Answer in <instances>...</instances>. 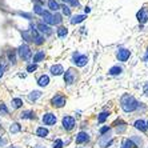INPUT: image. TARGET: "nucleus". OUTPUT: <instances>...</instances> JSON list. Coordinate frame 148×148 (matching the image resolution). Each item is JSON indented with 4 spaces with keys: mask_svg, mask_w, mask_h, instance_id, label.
I'll list each match as a JSON object with an SVG mask.
<instances>
[{
    "mask_svg": "<svg viewBox=\"0 0 148 148\" xmlns=\"http://www.w3.org/2000/svg\"><path fill=\"white\" fill-rule=\"evenodd\" d=\"M38 84L40 87H47L49 84V76L48 75H41L38 79Z\"/></svg>",
    "mask_w": 148,
    "mask_h": 148,
    "instance_id": "obj_19",
    "label": "nucleus"
},
{
    "mask_svg": "<svg viewBox=\"0 0 148 148\" xmlns=\"http://www.w3.org/2000/svg\"><path fill=\"white\" fill-rule=\"evenodd\" d=\"M36 117V115H35L34 111L31 110H27V111H23L20 114V119H23V120H25V119H29V120H32V119H35Z\"/></svg>",
    "mask_w": 148,
    "mask_h": 148,
    "instance_id": "obj_16",
    "label": "nucleus"
},
{
    "mask_svg": "<svg viewBox=\"0 0 148 148\" xmlns=\"http://www.w3.org/2000/svg\"><path fill=\"white\" fill-rule=\"evenodd\" d=\"M72 63L76 67H84V66H87V63H88V56L83 55V53H79V52H73Z\"/></svg>",
    "mask_w": 148,
    "mask_h": 148,
    "instance_id": "obj_3",
    "label": "nucleus"
},
{
    "mask_svg": "<svg viewBox=\"0 0 148 148\" xmlns=\"http://www.w3.org/2000/svg\"><path fill=\"white\" fill-rule=\"evenodd\" d=\"M41 120H43V123L45 125H55L56 121H58V117H56L55 114H52V112H47V114L43 115Z\"/></svg>",
    "mask_w": 148,
    "mask_h": 148,
    "instance_id": "obj_9",
    "label": "nucleus"
},
{
    "mask_svg": "<svg viewBox=\"0 0 148 148\" xmlns=\"http://www.w3.org/2000/svg\"><path fill=\"white\" fill-rule=\"evenodd\" d=\"M71 5H73V7H79L80 5V3H79V0H72V1H71Z\"/></svg>",
    "mask_w": 148,
    "mask_h": 148,
    "instance_id": "obj_42",
    "label": "nucleus"
},
{
    "mask_svg": "<svg viewBox=\"0 0 148 148\" xmlns=\"http://www.w3.org/2000/svg\"><path fill=\"white\" fill-rule=\"evenodd\" d=\"M4 71H5V66H4L3 63H0V77H3Z\"/></svg>",
    "mask_w": 148,
    "mask_h": 148,
    "instance_id": "obj_40",
    "label": "nucleus"
},
{
    "mask_svg": "<svg viewBox=\"0 0 148 148\" xmlns=\"http://www.w3.org/2000/svg\"><path fill=\"white\" fill-rule=\"evenodd\" d=\"M134 127L140 132H145L147 131V127H145V121L143 119H138V120H135L134 123Z\"/></svg>",
    "mask_w": 148,
    "mask_h": 148,
    "instance_id": "obj_15",
    "label": "nucleus"
},
{
    "mask_svg": "<svg viewBox=\"0 0 148 148\" xmlns=\"http://www.w3.org/2000/svg\"><path fill=\"white\" fill-rule=\"evenodd\" d=\"M7 55H8V60L15 64V63H16V51H15V49H10Z\"/></svg>",
    "mask_w": 148,
    "mask_h": 148,
    "instance_id": "obj_30",
    "label": "nucleus"
},
{
    "mask_svg": "<svg viewBox=\"0 0 148 148\" xmlns=\"http://www.w3.org/2000/svg\"><path fill=\"white\" fill-rule=\"evenodd\" d=\"M0 114L8 115V108H7V106H5L4 103H0Z\"/></svg>",
    "mask_w": 148,
    "mask_h": 148,
    "instance_id": "obj_37",
    "label": "nucleus"
},
{
    "mask_svg": "<svg viewBox=\"0 0 148 148\" xmlns=\"http://www.w3.org/2000/svg\"><path fill=\"white\" fill-rule=\"evenodd\" d=\"M60 8H62L63 15H64V16H71V10H69L68 5H66V4H63V5H60Z\"/></svg>",
    "mask_w": 148,
    "mask_h": 148,
    "instance_id": "obj_32",
    "label": "nucleus"
},
{
    "mask_svg": "<svg viewBox=\"0 0 148 148\" xmlns=\"http://www.w3.org/2000/svg\"><path fill=\"white\" fill-rule=\"evenodd\" d=\"M120 148H123V147H120Z\"/></svg>",
    "mask_w": 148,
    "mask_h": 148,
    "instance_id": "obj_49",
    "label": "nucleus"
},
{
    "mask_svg": "<svg viewBox=\"0 0 148 148\" xmlns=\"http://www.w3.org/2000/svg\"><path fill=\"white\" fill-rule=\"evenodd\" d=\"M63 145H64V143H63L62 139H56V140L53 141V147L52 148H63Z\"/></svg>",
    "mask_w": 148,
    "mask_h": 148,
    "instance_id": "obj_34",
    "label": "nucleus"
},
{
    "mask_svg": "<svg viewBox=\"0 0 148 148\" xmlns=\"http://www.w3.org/2000/svg\"><path fill=\"white\" fill-rule=\"evenodd\" d=\"M21 131V125L19 123H12L10 127V132L11 134H19Z\"/></svg>",
    "mask_w": 148,
    "mask_h": 148,
    "instance_id": "obj_26",
    "label": "nucleus"
},
{
    "mask_svg": "<svg viewBox=\"0 0 148 148\" xmlns=\"http://www.w3.org/2000/svg\"><path fill=\"white\" fill-rule=\"evenodd\" d=\"M66 103H67V99L62 93H56L55 96L51 99V106L55 108H63L66 106Z\"/></svg>",
    "mask_w": 148,
    "mask_h": 148,
    "instance_id": "obj_4",
    "label": "nucleus"
},
{
    "mask_svg": "<svg viewBox=\"0 0 148 148\" xmlns=\"http://www.w3.org/2000/svg\"><path fill=\"white\" fill-rule=\"evenodd\" d=\"M136 19L140 24H145L148 21V7H143L138 11L136 14Z\"/></svg>",
    "mask_w": 148,
    "mask_h": 148,
    "instance_id": "obj_8",
    "label": "nucleus"
},
{
    "mask_svg": "<svg viewBox=\"0 0 148 148\" xmlns=\"http://www.w3.org/2000/svg\"><path fill=\"white\" fill-rule=\"evenodd\" d=\"M43 20H44V24L47 25H53V15L49 12V11H43Z\"/></svg>",
    "mask_w": 148,
    "mask_h": 148,
    "instance_id": "obj_13",
    "label": "nucleus"
},
{
    "mask_svg": "<svg viewBox=\"0 0 148 148\" xmlns=\"http://www.w3.org/2000/svg\"><path fill=\"white\" fill-rule=\"evenodd\" d=\"M143 60H144V62H148V48H147V51H145V55H144V58H143Z\"/></svg>",
    "mask_w": 148,
    "mask_h": 148,
    "instance_id": "obj_44",
    "label": "nucleus"
},
{
    "mask_svg": "<svg viewBox=\"0 0 148 148\" xmlns=\"http://www.w3.org/2000/svg\"><path fill=\"white\" fill-rule=\"evenodd\" d=\"M75 82H76L75 69L69 68V69H67V71H64V83H66L67 86H72Z\"/></svg>",
    "mask_w": 148,
    "mask_h": 148,
    "instance_id": "obj_6",
    "label": "nucleus"
},
{
    "mask_svg": "<svg viewBox=\"0 0 148 148\" xmlns=\"http://www.w3.org/2000/svg\"><path fill=\"white\" fill-rule=\"evenodd\" d=\"M49 72L53 76H60L64 73V68H63L62 64H53V66H51V68H49Z\"/></svg>",
    "mask_w": 148,
    "mask_h": 148,
    "instance_id": "obj_12",
    "label": "nucleus"
},
{
    "mask_svg": "<svg viewBox=\"0 0 148 148\" xmlns=\"http://www.w3.org/2000/svg\"><path fill=\"white\" fill-rule=\"evenodd\" d=\"M62 15H59V14H56L55 12V15H53V24L55 25H58V24H60L62 23Z\"/></svg>",
    "mask_w": 148,
    "mask_h": 148,
    "instance_id": "obj_33",
    "label": "nucleus"
},
{
    "mask_svg": "<svg viewBox=\"0 0 148 148\" xmlns=\"http://www.w3.org/2000/svg\"><path fill=\"white\" fill-rule=\"evenodd\" d=\"M48 135H49L48 128H45V127H39L38 130H36V136H39V138H47Z\"/></svg>",
    "mask_w": 148,
    "mask_h": 148,
    "instance_id": "obj_20",
    "label": "nucleus"
},
{
    "mask_svg": "<svg viewBox=\"0 0 148 148\" xmlns=\"http://www.w3.org/2000/svg\"><path fill=\"white\" fill-rule=\"evenodd\" d=\"M143 93H144L145 96H148V82L144 84V87H143Z\"/></svg>",
    "mask_w": 148,
    "mask_h": 148,
    "instance_id": "obj_41",
    "label": "nucleus"
},
{
    "mask_svg": "<svg viewBox=\"0 0 148 148\" xmlns=\"http://www.w3.org/2000/svg\"><path fill=\"white\" fill-rule=\"evenodd\" d=\"M7 143H8V140H7V139H5V138H3V136H0V148H1V147H4V145L7 144Z\"/></svg>",
    "mask_w": 148,
    "mask_h": 148,
    "instance_id": "obj_39",
    "label": "nucleus"
},
{
    "mask_svg": "<svg viewBox=\"0 0 148 148\" xmlns=\"http://www.w3.org/2000/svg\"><path fill=\"white\" fill-rule=\"evenodd\" d=\"M45 58V52L44 51H38L34 55V63L35 64H38L39 62H43Z\"/></svg>",
    "mask_w": 148,
    "mask_h": 148,
    "instance_id": "obj_22",
    "label": "nucleus"
},
{
    "mask_svg": "<svg viewBox=\"0 0 148 148\" xmlns=\"http://www.w3.org/2000/svg\"><path fill=\"white\" fill-rule=\"evenodd\" d=\"M48 7L51 11H55V12H58L59 10H60V4L56 1V0H48Z\"/></svg>",
    "mask_w": 148,
    "mask_h": 148,
    "instance_id": "obj_24",
    "label": "nucleus"
},
{
    "mask_svg": "<svg viewBox=\"0 0 148 148\" xmlns=\"http://www.w3.org/2000/svg\"><path fill=\"white\" fill-rule=\"evenodd\" d=\"M36 29H38L40 34H43V35H51L52 34L51 27L47 25V24H44V23H39V24L36 25Z\"/></svg>",
    "mask_w": 148,
    "mask_h": 148,
    "instance_id": "obj_14",
    "label": "nucleus"
},
{
    "mask_svg": "<svg viewBox=\"0 0 148 148\" xmlns=\"http://www.w3.org/2000/svg\"><path fill=\"white\" fill-rule=\"evenodd\" d=\"M120 107L124 112L130 114V112H134V111L138 110L139 101L132 95H130V93H124L123 96L120 97Z\"/></svg>",
    "mask_w": 148,
    "mask_h": 148,
    "instance_id": "obj_1",
    "label": "nucleus"
},
{
    "mask_svg": "<svg viewBox=\"0 0 148 148\" xmlns=\"http://www.w3.org/2000/svg\"><path fill=\"white\" fill-rule=\"evenodd\" d=\"M19 15H20V16L27 17V19H31V15H29V14H24V12H19Z\"/></svg>",
    "mask_w": 148,
    "mask_h": 148,
    "instance_id": "obj_43",
    "label": "nucleus"
},
{
    "mask_svg": "<svg viewBox=\"0 0 148 148\" xmlns=\"http://www.w3.org/2000/svg\"><path fill=\"white\" fill-rule=\"evenodd\" d=\"M34 11H35V14L36 15H41L43 14V7H41V5H39V4H35L34 5Z\"/></svg>",
    "mask_w": 148,
    "mask_h": 148,
    "instance_id": "obj_35",
    "label": "nucleus"
},
{
    "mask_svg": "<svg viewBox=\"0 0 148 148\" xmlns=\"http://www.w3.org/2000/svg\"><path fill=\"white\" fill-rule=\"evenodd\" d=\"M21 36H23V39H24L27 43H34V40H32V35L29 31H23L21 32Z\"/></svg>",
    "mask_w": 148,
    "mask_h": 148,
    "instance_id": "obj_28",
    "label": "nucleus"
},
{
    "mask_svg": "<svg viewBox=\"0 0 148 148\" xmlns=\"http://www.w3.org/2000/svg\"><path fill=\"white\" fill-rule=\"evenodd\" d=\"M56 32H58V36H59V38H66L67 35H68V29H67L66 27H59Z\"/></svg>",
    "mask_w": 148,
    "mask_h": 148,
    "instance_id": "obj_29",
    "label": "nucleus"
},
{
    "mask_svg": "<svg viewBox=\"0 0 148 148\" xmlns=\"http://www.w3.org/2000/svg\"><path fill=\"white\" fill-rule=\"evenodd\" d=\"M84 11H86V14H90V12H91V8L90 7H86V8H84Z\"/></svg>",
    "mask_w": 148,
    "mask_h": 148,
    "instance_id": "obj_45",
    "label": "nucleus"
},
{
    "mask_svg": "<svg viewBox=\"0 0 148 148\" xmlns=\"http://www.w3.org/2000/svg\"><path fill=\"white\" fill-rule=\"evenodd\" d=\"M11 104H12V108L17 110V108L23 107V100H21L20 97H14V99L11 100Z\"/></svg>",
    "mask_w": 148,
    "mask_h": 148,
    "instance_id": "obj_23",
    "label": "nucleus"
},
{
    "mask_svg": "<svg viewBox=\"0 0 148 148\" xmlns=\"http://www.w3.org/2000/svg\"><path fill=\"white\" fill-rule=\"evenodd\" d=\"M36 69H38V64H35V63L27 66V72H35Z\"/></svg>",
    "mask_w": 148,
    "mask_h": 148,
    "instance_id": "obj_36",
    "label": "nucleus"
},
{
    "mask_svg": "<svg viewBox=\"0 0 148 148\" xmlns=\"http://www.w3.org/2000/svg\"><path fill=\"white\" fill-rule=\"evenodd\" d=\"M16 53L20 56V59L21 60H24V62H28L32 56V51H31V48H29V45L28 44H21L20 47L17 48Z\"/></svg>",
    "mask_w": 148,
    "mask_h": 148,
    "instance_id": "obj_2",
    "label": "nucleus"
},
{
    "mask_svg": "<svg viewBox=\"0 0 148 148\" xmlns=\"http://www.w3.org/2000/svg\"><path fill=\"white\" fill-rule=\"evenodd\" d=\"M121 72H123V68L120 66H114L108 69V75H111V76H117V75H120Z\"/></svg>",
    "mask_w": 148,
    "mask_h": 148,
    "instance_id": "obj_18",
    "label": "nucleus"
},
{
    "mask_svg": "<svg viewBox=\"0 0 148 148\" xmlns=\"http://www.w3.org/2000/svg\"><path fill=\"white\" fill-rule=\"evenodd\" d=\"M40 96H41L40 91H32V92L28 95V100H29V101H36Z\"/></svg>",
    "mask_w": 148,
    "mask_h": 148,
    "instance_id": "obj_25",
    "label": "nucleus"
},
{
    "mask_svg": "<svg viewBox=\"0 0 148 148\" xmlns=\"http://www.w3.org/2000/svg\"><path fill=\"white\" fill-rule=\"evenodd\" d=\"M63 1H66V3H71L72 0H63Z\"/></svg>",
    "mask_w": 148,
    "mask_h": 148,
    "instance_id": "obj_46",
    "label": "nucleus"
},
{
    "mask_svg": "<svg viewBox=\"0 0 148 148\" xmlns=\"http://www.w3.org/2000/svg\"><path fill=\"white\" fill-rule=\"evenodd\" d=\"M29 32H31L32 40H34V43H35L36 45H41L43 43H44V38H43V36L39 34V31L34 27V25H31V31H29Z\"/></svg>",
    "mask_w": 148,
    "mask_h": 148,
    "instance_id": "obj_10",
    "label": "nucleus"
},
{
    "mask_svg": "<svg viewBox=\"0 0 148 148\" xmlns=\"http://www.w3.org/2000/svg\"><path fill=\"white\" fill-rule=\"evenodd\" d=\"M130 56H131V51L127 48H119L116 51V59L119 60V62H127L128 59H130Z\"/></svg>",
    "mask_w": 148,
    "mask_h": 148,
    "instance_id": "obj_7",
    "label": "nucleus"
},
{
    "mask_svg": "<svg viewBox=\"0 0 148 148\" xmlns=\"http://www.w3.org/2000/svg\"><path fill=\"white\" fill-rule=\"evenodd\" d=\"M87 19L86 15H75V16H72V19H71V24H80V23H83V21Z\"/></svg>",
    "mask_w": 148,
    "mask_h": 148,
    "instance_id": "obj_17",
    "label": "nucleus"
},
{
    "mask_svg": "<svg viewBox=\"0 0 148 148\" xmlns=\"http://www.w3.org/2000/svg\"><path fill=\"white\" fill-rule=\"evenodd\" d=\"M131 141L134 143L135 145H136V148H141L143 147V144H144V141H143V139L140 138V136H136V135H134V136H131Z\"/></svg>",
    "mask_w": 148,
    "mask_h": 148,
    "instance_id": "obj_21",
    "label": "nucleus"
},
{
    "mask_svg": "<svg viewBox=\"0 0 148 148\" xmlns=\"http://www.w3.org/2000/svg\"><path fill=\"white\" fill-rule=\"evenodd\" d=\"M108 117H110V112H101V114H99V116H97V121H99V123H104Z\"/></svg>",
    "mask_w": 148,
    "mask_h": 148,
    "instance_id": "obj_31",
    "label": "nucleus"
},
{
    "mask_svg": "<svg viewBox=\"0 0 148 148\" xmlns=\"http://www.w3.org/2000/svg\"><path fill=\"white\" fill-rule=\"evenodd\" d=\"M11 148H20V147H17V145H14V147H11Z\"/></svg>",
    "mask_w": 148,
    "mask_h": 148,
    "instance_id": "obj_48",
    "label": "nucleus"
},
{
    "mask_svg": "<svg viewBox=\"0 0 148 148\" xmlns=\"http://www.w3.org/2000/svg\"><path fill=\"white\" fill-rule=\"evenodd\" d=\"M110 131H111V127H110V125H104V127H101L99 130L100 135H106L107 132H110Z\"/></svg>",
    "mask_w": 148,
    "mask_h": 148,
    "instance_id": "obj_38",
    "label": "nucleus"
},
{
    "mask_svg": "<svg viewBox=\"0 0 148 148\" xmlns=\"http://www.w3.org/2000/svg\"><path fill=\"white\" fill-rule=\"evenodd\" d=\"M62 124H63V128H64L66 131H72L76 125V120H75V117L69 116V115H66V116H63V119H62Z\"/></svg>",
    "mask_w": 148,
    "mask_h": 148,
    "instance_id": "obj_5",
    "label": "nucleus"
},
{
    "mask_svg": "<svg viewBox=\"0 0 148 148\" xmlns=\"http://www.w3.org/2000/svg\"><path fill=\"white\" fill-rule=\"evenodd\" d=\"M145 127H147V131H148V120L145 121Z\"/></svg>",
    "mask_w": 148,
    "mask_h": 148,
    "instance_id": "obj_47",
    "label": "nucleus"
},
{
    "mask_svg": "<svg viewBox=\"0 0 148 148\" xmlns=\"http://www.w3.org/2000/svg\"><path fill=\"white\" fill-rule=\"evenodd\" d=\"M88 140H90V135L87 134V132H84V131L79 132V134L76 135V138H75L76 144H84V143H87Z\"/></svg>",
    "mask_w": 148,
    "mask_h": 148,
    "instance_id": "obj_11",
    "label": "nucleus"
},
{
    "mask_svg": "<svg viewBox=\"0 0 148 148\" xmlns=\"http://www.w3.org/2000/svg\"><path fill=\"white\" fill-rule=\"evenodd\" d=\"M121 147L123 148H136V145L131 141V139H123V141H121Z\"/></svg>",
    "mask_w": 148,
    "mask_h": 148,
    "instance_id": "obj_27",
    "label": "nucleus"
}]
</instances>
